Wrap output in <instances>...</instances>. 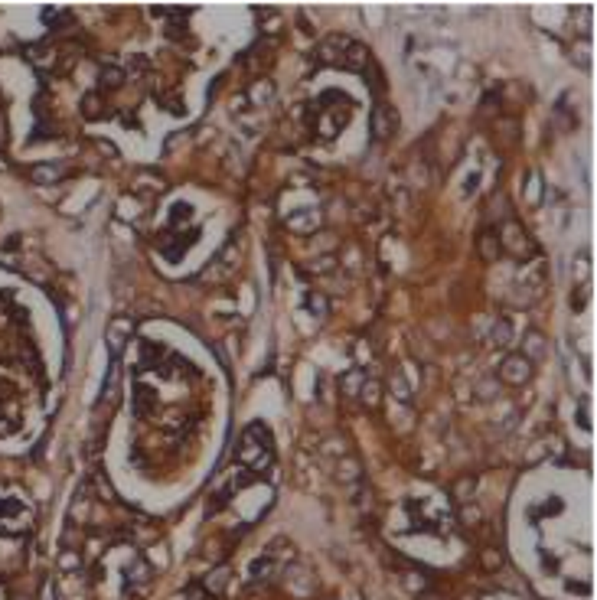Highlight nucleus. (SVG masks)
<instances>
[{"label": "nucleus", "mask_w": 597, "mask_h": 600, "mask_svg": "<svg viewBox=\"0 0 597 600\" xmlns=\"http://www.w3.org/2000/svg\"><path fill=\"white\" fill-rule=\"evenodd\" d=\"M235 460H239V466L245 470V473H252V476H261L265 470H271V464H274V437H271V431H268V424H261V421L248 424L245 431H242Z\"/></svg>", "instance_id": "1"}, {"label": "nucleus", "mask_w": 597, "mask_h": 600, "mask_svg": "<svg viewBox=\"0 0 597 600\" xmlns=\"http://www.w3.org/2000/svg\"><path fill=\"white\" fill-rule=\"evenodd\" d=\"M350 111H353V102L350 98H343L340 92H326L320 98V118H317V134L324 137V141H333V137L340 134L346 121H350Z\"/></svg>", "instance_id": "2"}, {"label": "nucleus", "mask_w": 597, "mask_h": 600, "mask_svg": "<svg viewBox=\"0 0 597 600\" xmlns=\"http://www.w3.org/2000/svg\"><path fill=\"white\" fill-rule=\"evenodd\" d=\"M496 238H500V248H509L516 258H532L536 254V245H532V238L522 232L519 222H500V232H496Z\"/></svg>", "instance_id": "3"}, {"label": "nucleus", "mask_w": 597, "mask_h": 600, "mask_svg": "<svg viewBox=\"0 0 597 600\" xmlns=\"http://www.w3.org/2000/svg\"><path fill=\"white\" fill-rule=\"evenodd\" d=\"M395 131H398V111H395L392 105L379 102L376 108H372V114H369V134H372V141L385 144V141L395 137Z\"/></svg>", "instance_id": "4"}, {"label": "nucleus", "mask_w": 597, "mask_h": 600, "mask_svg": "<svg viewBox=\"0 0 597 600\" xmlns=\"http://www.w3.org/2000/svg\"><path fill=\"white\" fill-rule=\"evenodd\" d=\"M500 379L506 382V385H526V382L532 379V363H526L519 353H509L500 363Z\"/></svg>", "instance_id": "5"}, {"label": "nucleus", "mask_w": 597, "mask_h": 600, "mask_svg": "<svg viewBox=\"0 0 597 600\" xmlns=\"http://www.w3.org/2000/svg\"><path fill=\"white\" fill-rule=\"evenodd\" d=\"M346 46H350V36H326V40L317 46V62L340 69V59H343V52H346Z\"/></svg>", "instance_id": "6"}, {"label": "nucleus", "mask_w": 597, "mask_h": 600, "mask_svg": "<svg viewBox=\"0 0 597 600\" xmlns=\"http://www.w3.org/2000/svg\"><path fill=\"white\" fill-rule=\"evenodd\" d=\"M131 336H134V327H131L128 317H118V320H114V323L108 327V333H105V339H108V349H111L114 355H121L124 349H128Z\"/></svg>", "instance_id": "7"}, {"label": "nucleus", "mask_w": 597, "mask_h": 600, "mask_svg": "<svg viewBox=\"0 0 597 600\" xmlns=\"http://www.w3.org/2000/svg\"><path fill=\"white\" fill-rule=\"evenodd\" d=\"M372 66V56H369V46H362V42L350 40V46H346V52H343L340 59V69H350V72H366V69Z\"/></svg>", "instance_id": "8"}, {"label": "nucleus", "mask_w": 597, "mask_h": 600, "mask_svg": "<svg viewBox=\"0 0 597 600\" xmlns=\"http://www.w3.org/2000/svg\"><path fill=\"white\" fill-rule=\"evenodd\" d=\"M320 222H324V212L320 209H304V212L288 216L284 225H288L290 232H297V235H314V232H320Z\"/></svg>", "instance_id": "9"}, {"label": "nucleus", "mask_w": 597, "mask_h": 600, "mask_svg": "<svg viewBox=\"0 0 597 600\" xmlns=\"http://www.w3.org/2000/svg\"><path fill=\"white\" fill-rule=\"evenodd\" d=\"M157 405H160L157 392L150 389V385H144V382H137L134 385V405H131L134 418H150V414L157 411Z\"/></svg>", "instance_id": "10"}, {"label": "nucleus", "mask_w": 597, "mask_h": 600, "mask_svg": "<svg viewBox=\"0 0 597 600\" xmlns=\"http://www.w3.org/2000/svg\"><path fill=\"white\" fill-rule=\"evenodd\" d=\"M522 359L526 363H542L548 355V339L542 336L538 330H526V336H522Z\"/></svg>", "instance_id": "11"}, {"label": "nucleus", "mask_w": 597, "mask_h": 600, "mask_svg": "<svg viewBox=\"0 0 597 600\" xmlns=\"http://www.w3.org/2000/svg\"><path fill=\"white\" fill-rule=\"evenodd\" d=\"M69 177L66 163H36L30 170V180H33L36 187H49V183H59V180Z\"/></svg>", "instance_id": "12"}, {"label": "nucleus", "mask_w": 597, "mask_h": 600, "mask_svg": "<svg viewBox=\"0 0 597 600\" xmlns=\"http://www.w3.org/2000/svg\"><path fill=\"white\" fill-rule=\"evenodd\" d=\"M193 238H196V235H193ZM193 238L177 235V232H167V235H160L157 248H160V254L167 258V261H179V258H183V248H187V242H193Z\"/></svg>", "instance_id": "13"}, {"label": "nucleus", "mask_w": 597, "mask_h": 600, "mask_svg": "<svg viewBox=\"0 0 597 600\" xmlns=\"http://www.w3.org/2000/svg\"><path fill=\"white\" fill-rule=\"evenodd\" d=\"M150 577H154V571H150V565H147L144 558H137L134 565L124 567V581H128V587H141V594L150 587Z\"/></svg>", "instance_id": "14"}, {"label": "nucleus", "mask_w": 597, "mask_h": 600, "mask_svg": "<svg viewBox=\"0 0 597 600\" xmlns=\"http://www.w3.org/2000/svg\"><path fill=\"white\" fill-rule=\"evenodd\" d=\"M82 118H88V121L105 118V98H102V92H85V95H82Z\"/></svg>", "instance_id": "15"}, {"label": "nucleus", "mask_w": 597, "mask_h": 600, "mask_svg": "<svg viewBox=\"0 0 597 600\" xmlns=\"http://www.w3.org/2000/svg\"><path fill=\"white\" fill-rule=\"evenodd\" d=\"M229 565H219L215 567V571H209V577H206L203 581V591L209 594V597H215V594H222V587H225V584H229Z\"/></svg>", "instance_id": "16"}, {"label": "nucleus", "mask_w": 597, "mask_h": 600, "mask_svg": "<svg viewBox=\"0 0 597 600\" xmlns=\"http://www.w3.org/2000/svg\"><path fill=\"white\" fill-rule=\"evenodd\" d=\"M274 98V82L271 78H258L252 88H248V98L245 102H252V105H268Z\"/></svg>", "instance_id": "17"}, {"label": "nucleus", "mask_w": 597, "mask_h": 600, "mask_svg": "<svg viewBox=\"0 0 597 600\" xmlns=\"http://www.w3.org/2000/svg\"><path fill=\"white\" fill-rule=\"evenodd\" d=\"M512 339V323L509 320H496L493 327H490V346H500L506 349Z\"/></svg>", "instance_id": "18"}, {"label": "nucleus", "mask_w": 597, "mask_h": 600, "mask_svg": "<svg viewBox=\"0 0 597 600\" xmlns=\"http://www.w3.org/2000/svg\"><path fill=\"white\" fill-rule=\"evenodd\" d=\"M526 203L529 206L542 203V173H538V170H529V173H526Z\"/></svg>", "instance_id": "19"}, {"label": "nucleus", "mask_w": 597, "mask_h": 600, "mask_svg": "<svg viewBox=\"0 0 597 600\" xmlns=\"http://www.w3.org/2000/svg\"><path fill=\"white\" fill-rule=\"evenodd\" d=\"M98 85H102V88H121V85H124V69L121 66H102Z\"/></svg>", "instance_id": "20"}, {"label": "nucleus", "mask_w": 597, "mask_h": 600, "mask_svg": "<svg viewBox=\"0 0 597 600\" xmlns=\"http://www.w3.org/2000/svg\"><path fill=\"white\" fill-rule=\"evenodd\" d=\"M362 382H366V379H362V372H359V369H350V372H346V375L340 379V392H343L346 398H359V389H362Z\"/></svg>", "instance_id": "21"}, {"label": "nucleus", "mask_w": 597, "mask_h": 600, "mask_svg": "<svg viewBox=\"0 0 597 600\" xmlns=\"http://www.w3.org/2000/svg\"><path fill=\"white\" fill-rule=\"evenodd\" d=\"M59 571H62V575H76V571H82V551L62 548V555H59Z\"/></svg>", "instance_id": "22"}, {"label": "nucleus", "mask_w": 597, "mask_h": 600, "mask_svg": "<svg viewBox=\"0 0 597 600\" xmlns=\"http://www.w3.org/2000/svg\"><path fill=\"white\" fill-rule=\"evenodd\" d=\"M389 392H392L398 401H411V382L405 379L401 372H392L389 375Z\"/></svg>", "instance_id": "23"}, {"label": "nucleus", "mask_w": 597, "mask_h": 600, "mask_svg": "<svg viewBox=\"0 0 597 600\" xmlns=\"http://www.w3.org/2000/svg\"><path fill=\"white\" fill-rule=\"evenodd\" d=\"M336 476H340L343 483H359V476H362V466H359L353 457H343L340 466H336Z\"/></svg>", "instance_id": "24"}, {"label": "nucleus", "mask_w": 597, "mask_h": 600, "mask_svg": "<svg viewBox=\"0 0 597 600\" xmlns=\"http://www.w3.org/2000/svg\"><path fill=\"white\" fill-rule=\"evenodd\" d=\"M274 571H278V561H274L271 555H261V558L252 565V577H255V581H261V577H265V581H271Z\"/></svg>", "instance_id": "25"}, {"label": "nucleus", "mask_w": 597, "mask_h": 600, "mask_svg": "<svg viewBox=\"0 0 597 600\" xmlns=\"http://www.w3.org/2000/svg\"><path fill=\"white\" fill-rule=\"evenodd\" d=\"M480 254H483V261H496L500 258V238H496V232H483L480 235Z\"/></svg>", "instance_id": "26"}, {"label": "nucleus", "mask_w": 597, "mask_h": 600, "mask_svg": "<svg viewBox=\"0 0 597 600\" xmlns=\"http://www.w3.org/2000/svg\"><path fill=\"white\" fill-rule=\"evenodd\" d=\"M359 398H362L369 408H379V401H382V385H379L376 379H366L362 389H359Z\"/></svg>", "instance_id": "27"}, {"label": "nucleus", "mask_w": 597, "mask_h": 600, "mask_svg": "<svg viewBox=\"0 0 597 600\" xmlns=\"http://www.w3.org/2000/svg\"><path fill=\"white\" fill-rule=\"evenodd\" d=\"M43 20H46L49 26H72V23H76V17H72L69 10H52V7H46Z\"/></svg>", "instance_id": "28"}, {"label": "nucleus", "mask_w": 597, "mask_h": 600, "mask_svg": "<svg viewBox=\"0 0 597 600\" xmlns=\"http://www.w3.org/2000/svg\"><path fill=\"white\" fill-rule=\"evenodd\" d=\"M114 395H118V369H114V363H111L108 379H105V385H102V398H98V401H111Z\"/></svg>", "instance_id": "29"}, {"label": "nucleus", "mask_w": 597, "mask_h": 600, "mask_svg": "<svg viewBox=\"0 0 597 600\" xmlns=\"http://www.w3.org/2000/svg\"><path fill=\"white\" fill-rule=\"evenodd\" d=\"M307 310L317 320H326V297L324 294H307Z\"/></svg>", "instance_id": "30"}, {"label": "nucleus", "mask_w": 597, "mask_h": 600, "mask_svg": "<svg viewBox=\"0 0 597 600\" xmlns=\"http://www.w3.org/2000/svg\"><path fill=\"white\" fill-rule=\"evenodd\" d=\"M473 493H477V480H470V476H461V480H457V486H454V496L463 499V502H467Z\"/></svg>", "instance_id": "31"}, {"label": "nucleus", "mask_w": 597, "mask_h": 600, "mask_svg": "<svg viewBox=\"0 0 597 600\" xmlns=\"http://www.w3.org/2000/svg\"><path fill=\"white\" fill-rule=\"evenodd\" d=\"M189 216H193V206H189V203H177L170 209V228H179V225H183V219H189Z\"/></svg>", "instance_id": "32"}, {"label": "nucleus", "mask_w": 597, "mask_h": 600, "mask_svg": "<svg viewBox=\"0 0 597 600\" xmlns=\"http://www.w3.org/2000/svg\"><path fill=\"white\" fill-rule=\"evenodd\" d=\"M405 587H408L411 594H421V591H427V577L418 575V571H411V575H405Z\"/></svg>", "instance_id": "33"}, {"label": "nucleus", "mask_w": 597, "mask_h": 600, "mask_svg": "<svg viewBox=\"0 0 597 600\" xmlns=\"http://www.w3.org/2000/svg\"><path fill=\"white\" fill-rule=\"evenodd\" d=\"M461 522H463V525H477V522H480V509H477V506H470V502H463Z\"/></svg>", "instance_id": "34"}, {"label": "nucleus", "mask_w": 597, "mask_h": 600, "mask_svg": "<svg viewBox=\"0 0 597 600\" xmlns=\"http://www.w3.org/2000/svg\"><path fill=\"white\" fill-rule=\"evenodd\" d=\"M128 72H134V76L147 72V56H131V59H128ZM128 72H124V76H128Z\"/></svg>", "instance_id": "35"}, {"label": "nucleus", "mask_w": 597, "mask_h": 600, "mask_svg": "<svg viewBox=\"0 0 597 600\" xmlns=\"http://www.w3.org/2000/svg\"><path fill=\"white\" fill-rule=\"evenodd\" d=\"M496 385H500V379L480 382V385H477V395H480V398H493V395H496Z\"/></svg>", "instance_id": "36"}, {"label": "nucleus", "mask_w": 597, "mask_h": 600, "mask_svg": "<svg viewBox=\"0 0 597 600\" xmlns=\"http://www.w3.org/2000/svg\"><path fill=\"white\" fill-rule=\"evenodd\" d=\"M187 600H213V597L203 591V584H193V587L187 591Z\"/></svg>", "instance_id": "37"}, {"label": "nucleus", "mask_w": 597, "mask_h": 600, "mask_svg": "<svg viewBox=\"0 0 597 600\" xmlns=\"http://www.w3.org/2000/svg\"><path fill=\"white\" fill-rule=\"evenodd\" d=\"M483 565H487V567H500V565H503V555H500V551H483Z\"/></svg>", "instance_id": "38"}, {"label": "nucleus", "mask_w": 597, "mask_h": 600, "mask_svg": "<svg viewBox=\"0 0 597 600\" xmlns=\"http://www.w3.org/2000/svg\"><path fill=\"white\" fill-rule=\"evenodd\" d=\"M10 395H13V385H10V379H0V405H4Z\"/></svg>", "instance_id": "39"}, {"label": "nucleus", "mask_w": 597, "mask_h": 600, "mask_svg": "<svg viewBox=\"0 0 597 600\" xmlns=\"http://www.w3.org/2000/svg\"><path fill=\"white\" fill-rule=\"evenodd\" d=\"M40 600H56V587H52L49 577L43 581V597H40Z\"/></svg>", "instance_id": "40"}, {"label": "nucleus", "mask_w": 597, "mask_h": 600, "mask_svg": "<svg viewBox=\"0 0 597 600\" xmlns=\"http://www.w3.org/2000/svg\"><path fill=\"white\" fill-rule=\"evenodd\" d=\"M581 428H584V431H591V408L588 405H581Z\"/></svg>", "instance_id": "41"}, {"label": "nucleus", "mask_w": 597, "mask_h": 600, "mask_svg": "<svg viewBox=\"0 0 597 600\" xmlns=\"http://www.w3.org/2000/svg\"><path fill=\"white\" fill-rule=\"evenodd\" d=\"M477 183H480V173L473 170V173L467 177V183H463V193H470V189H477Z\"/></svg>", "instance_id": "42"}]
</instances>
